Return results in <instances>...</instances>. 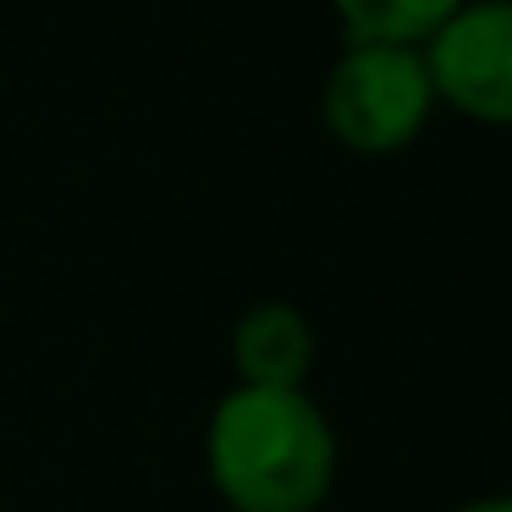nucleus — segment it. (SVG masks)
Here are the masks:
<instances>
[{"instance_id": "1", "label": "nucleus", "mask_w": 512, "mask_h": 512, "mask_svg": "<svg viewBox=\"0 0 512 512\" xmlns=\"http://www.w3.org/2000/svg\"><path fill=\"white\" fill-rule=\"evenodd\" d=\"M204 474L232 512H320L342 441L309 391L232 386L204 424Z\"/></svg>"}, {"instance_id": "2", "label": "nucleus", "mask_w": 512, "mask_h": 512, "mask_svg": "<svg viewBox=\"0 0 512 512\" xmlns=\"http://www.w3.org/2000/svg\"><path fill=\"white\" fill-rule=\"evenodd\" d=\"M441 111L419 45H375L358 39L331 61L320 83V122L347 155L386 160L424 138Z\"/></svg>"}, {"instance_id": "3", "label": "nucleus", "mask_w": 512, "mask_h": 512, "mask_svg": "<svg viewBox=\"0 0 512 512\" xmlns=\"http://www.w3.org/2000/svg\"><path fill=\"white\" fill-rule=\"evenodd\" d=\"M419 50L446 111L512 133V0H463Z\"/></svg>"}, {"instance_id": "4", "label": "nucleus", "mask_w": 512, "mask_h": 512, "mask_svg": "<svg viewBox=\"0 0 512 512\" xmlns=\"http://www.w3.org/2000/svg\"><path fill=\"white\" fill-rule=\"evenodd\" d=\"M320 364V336L298 303L265 298L243 309L232 325V369L237 386L259 391H309V375Z\"/></svg>"}, {"instance_id": "5", "label": "nucleus", "mask_w": 512, "mask_h": 512, "mask_svg": "<svg viewBox=\"0 0 512 512\" xmlns=\"http://www.w3.org/2000/svg\"><path fill=\"white\" fill-rule=\"evenodd\" d=\"M463 0H331L347 45L375 39V45H424Z\"/></svg>"}, {"instance_id": "6", "label": "nucleus", "mask_w": 512, "mask_h": 512, "mask_svg": "<svg viewBox=\"0 0 512 512\" xmlns=\"http://www.w3.org/2000/svg\"><path fill=\"white\" fill-rule=\"evenodd\" d=\"M452 512H512V490H496V496H474V501H457Z\"/></svg>"}, {"instance_id": "7", "label": "nucleus", "mask_w": 512, "mask_h": 512, "mask_svg": "<svg viewBox=\"0 0 512 512\" xmlns=\"http://www.w3.org/2000/svg\"><path fill=\"white\" fill-rule=\"evenodd\" d=\"M0 512H6V501H0Z\"/></svg>"}]
</instances>
